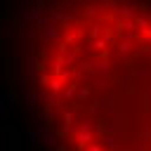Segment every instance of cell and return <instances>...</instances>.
<instances>
[{"label":"cell","mask_w":151,"mask_h":151,"mask_svg":"<svg viewBox=\"0 0 151 151\" xmlns=\"http://www.w3.org/2000/svg\"><path fill=\"white\" fill-rule=\"evenodd\" d=\"M33 78L64 151H151V0H57Z\"/></svg>","instance_id":"6da1fadb"}]
</instances>
